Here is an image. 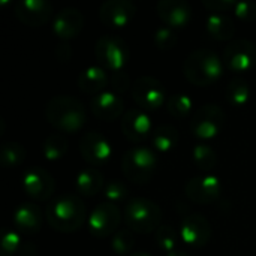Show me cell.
Here are the masks:
<instances>
[{"mask_svg": "<svg viewBox=\"0 0 256 256\" xmlns=\"http://www.w3.org/2000/svg\"><path fill=\"white\" fill-rule=\"evenodd\" d=\"M180 135L172 124H159L152 134L153 147L159 153H168L178 144Z\"/></svg>", "mask_w": 256, "mask_h": 256, "instance_id": "cell-25", "label": "cell"}, {"mask_svg": "<svg viewBox=\"0 0 256 256\" xmlns=\"http://www.w3.org/2000/svg\"><path fill=\"white\" fill-rule=\"evenodd\" d=\"M110 87L117 94L124 93L130 87V78H129V75L124 70L111 74L110 75Z\"/></svg>", "mask_w": 256, "mask_h": 256, "instance_id": "cell-36", "label": "cell"}, {"mask_svg": "<svg viewBox=\"0 0 256 256\" xmlns=\"http://www.w3.org/2000/svg\"><path fill=\"white\" fill-rule=\"evenodd\" d=\"M80 153L90 165H104L112 154L111 142L99 132H87L80 140Z\"/></svg>", "mask_w": 256, "mask_h": 256, "instance_id": "cell-14", "label": "cell"}, {"mask_svg": "<svg viewBox=\"0 0 256 256\" xmlns=\"http://www.w3.org/2000/svg\"><path fill=\"white\" fill-rule=\"evenodd\" d=\"M90 108L98 118L111 122L123 112V99L112 90H105L92 98Z\"/></svg>", "mask_w": 256, "mask_h": 256, "instance_id": "cell-21", "label": "cell"}, {"mask_svg": "<svg viewBox=\"0 0 256 256\" xmlns=\"http://www.w3.org/2000/svg\"><path fill=\"white\" fill-rule=\"evenodd\" d=\"M124 222L132 232H156L162 222V210L150 200L134 198L124 207Z\"/></svg>", "mask_w": 256, "mask_h": 256, "instance_id": "cell-4", "label": "cell"}, {"mask_svg": "<svg viewBox=\"0 0 256 256\" xmlns=\"http://www.w3.org/2000/svg\"><path fill=\"white\" fill-rule=\"evenodd\" d=\"M135 246V237L130 230H120L111 238V249L116 255H128Z\"/></svg>", "mask_w": 256, "mask_h": 256, "instance_id": "cell-32", "label": "cell"}, {"mask_svg": "<svg viewBox=\"0 0 256 256\" xmlns=\"http://www.w3.org/2000/svg\"><path fill=\"white\" fill-rule=\"evenodd\" d=\"M192 159H194V164L198 170L201 171H210L213 170L216 165H218V154L216 152L204 144V142H198L192 148Z\"/></svg>", "mask_w": 256, "mask_h": 256, "instance_id": "cell-27", "label": "cell"}, {"mask_svg": "<svg viewBox=\"0 0 256 256\" xmlns=\"http://www.w3.org/2000/svg\"><path fill=\"white\" fill-rule=\"evenodd\" d=\"M42 212L34 202H22L14 212V226L18 232L33 236L42 228Z\"/></svg>", "mask_w": 256, "mask_h": 256, "instance_id": "cell-20", "label": "cell"}, {"mask_svg": "<svg viewBox=\"0 0 256 256\" xmlns=\"http://www.w3.org/2000/svg\"><path fill=\"white\" fill-rule=\"evenodd\" d=\"M122 166L128 180L136 184H144L152 180L158 170V156L148 147L136 146L124 153Z\"/></svg>", "mask_w": 256, "mask_h": 256, "instance_id": "cell-5", "label": "cell"}, {"mask_svg": "<svg viewBox=\"0 0 256 256\" xmlns=\"http://www.w3.org/2000/svg\"><path fill=\"white\" fill-rule=\"evenodd\" d=\"M166 256H189L188 254H184V252H180V250H176V252H172V254H168Z\"/></svg>", "mask_w": 256, "mask_h": 256, "instance_id": "cell-41", "label": "cell"}, {"mask_svg": "<svg viewBox=\"0 0 256 256\" xmlns=\"http://www.w3.org/2000/svg\"><path fill=\"white\" fill-rule=\"evenodd\" d=\"M16 18L27 26H42L52 15V4L46 0H20L15 8Z\"/></svg>", "mask_w": 256, "mask_h": 256, "instance_id": "cell-17", "label": "cell"}, {"mask_svg": "<svg viewBox=\"0 0 256 256\" xmlns=\"http://www.w3.org/2000/svg\"><path fill=\"white\" fill-rule=\"evenodd\" d=\"M104 196L111 204L123 201L128 196V188L118 180H111L104 188Z\"/></svg>", "mask_w": 256, "mask_h": 256, "instance_id": "cell-35", "label": "cell"}, {"mask_svg": "<svg viewBox=\"0 0 256 256\" xmlns=\"http://www.w3.org/2000/svg\"><path fill=\"white\" fill-rule=\"evenodd\" d=\"M206 28L216 40H231L236 33L234 20L226 14H208L206 18Z\"/></svg>", "mask_w": 256, "mask_h": 256, "instance_id": "cell-23", "label": "cell"}, {"mask_svg": "<svg viewBox=\"0 0 256 256\" xmlns=\"http://www.w3.org/2000/svg\"><path fill=\"white\" fill-rule=\"evenodd\" d=\"M108 86H110V75L106 74L104 68L96 66V64L86 68L78 76L80 90L92 96H96L105 92Z\"/></svg>", "mask_w": 256, "mask_h": 256, "instance_id": "cell-22", "label": "cell"}, {"mask_svg": "<svg viewBox=\"0 0 256 256\" xmlns=\"http://www.w3.org/2000/svg\"><path fill=\"white\" fill-rule=\"evenodd\" d=\"M154 240L158 248L166 255L178 250V234L171 225H160L154 232Z\"/></svg>", "mask_w": 256, "mask_h": 256, "instance_id": "cell-30", "label": "cell"}, {"mask_svg": "<svg viewBox=\"0 0 256 256\" xmlns=\"http://www.w3.org/2000/svg\"><path fill=\"white\" fill-rule=\"evenodd\" d=\"M18 254L21 256H36V248L32 243H24Z\"/></svg>", "mask_w": 256, "mask_h": 256, "instance_id": "cell-40", "label": "cell"}, {"mask_svg": "<svg viewBox=\"0 0 256 256\" xmlns=\"http://www.w3.org/2000/svg\"><path fill=\"white\" fill-rule=\"evenodd\" d=\"M225 124V112L219 105L207 104L195 111L190 120V132L202 141L216 138Z\"/></svg>", "mask_w": 256, "mask_h": 256, "instance_id": "cell-7", "label": "cell"}, {"mask_svg": "<svg viewBox=\"0 0 256 256\" xmlns=\"http://www.w3.org/2000/svg\"><path fill=\"white\" fill-rule=\"evenodd\" d=\"M153 40L159 50H171L177 44V33L174 32V28L168 26H162L154 32Z\"/></svg>", "mask_w": 256, "mask_h": 256, "instance_id": "cell-34", "label": "cell"}, {"mask_svg": "<svg viewBox=\"0 0 256 256\" xmlns=\"http://www.w3.org/2000/svg\"><path fill=\"white\" fill-rule=\"evenodd\" d=\"M236 3L234 0H202V6L212 14H225V10L234 9Z\"/></svg>", "mask_w": 256, "mask_h": 256, "instance_id": "cell-38", "label": "cell"}, {"mask_svg": "<svg viewBox=\"0 0 256 256\" xmlns=\"http://www.w3.org/2000/svg\"><path fill=\"white\" fill-rule=\"evenodd\" d=\"M129 256H152L150 254H147V252H135V254H132V255Z\"/></svg>", "mask_w": 256, "mask_h": 256, "instance_id": "cell-42", "label": "cell"}, {"mask_svg": "<svg viewBox=\"0 0 256 256\" xmlns=\"http://www.w3.org/2000/svg\"><path fill=\"white\" fill-rule=\"evenodd\" d=\"M224 69V60L213 50L207 48H200L190 52L183 64L186 78L198 87L214 84L222 76Z\"/></svg>", "mask_w": 256, "mask_h": 256, "instance_id": "cell-3", "label": "cell"}, {"mask_svg": "<svg viewBox=\"0 0 256 256\" xmlns=\"http://www.w3.org/2000/svg\"><path fill=\"white\" fill-rule=\"evenodd\" d=\"M86 206L76 195L66 194L52 200L46 207V220L58 232H74L86 222Z\"/></svg>", "mask_w": 256, "mask_h": 256, "instance_id": "cell-2", "label": "cell"}, {"mask_svg": "<svg viewBox=\"0 0 256 256\" xmlns=\"http://www.w3.org/2000/svg\"><path fill=\"white\" fill-rule=\"evenodd\" d=\"M234 14L243 21H255L256 3L255 2H237L234 6Z\"/></svg>", "mask_w": 256, "mask_h": 256, "instance_id": "cell-37", "label": "cell"}, {"mask_svg": "<svg viewBox=\"0 0 256 256\" xmlns=\"http://www.w3.org/2000/svg\"><path fill=\"white\" fill-rule=\"evenodd\" d=\"M250 86L244 78L236 76L230 81L228 87H226V100L236 106V108H242L244 105L249 104L250 100Z\"/></svg>", "mask_w": 256, "mask_h": 256, "instance_id": "cell-26", "label": "cell"}, {"mask_svg": "<svg viewBox=\"0 0 256 256\" xmlns=\"http://www.w3.org/2000/svg\"><path fill=\"white\" fill-rule=\"evenodd\" d=\"M22 189L34 201H46L56 190L52 176L40 166H32L22 174Z\"/></svg>", "mask_w": 256, "mask_h": 256, "instance_id": "cell-11", "label": "cell"}, {"mask_svg": "<svg viewBox=\"0 0 256 256\" xmlns=\"http://www.w3.org/2000/svg\"><path fill=\"white\" fill-rule=\"evenodd\" d=\"M94 54L99 66L105 70H110L111 74L123 70L130 57L128 44L114 34H105L99 38L94 46Z\"/></svg>", "mask_w": 256, "mask_h": 256, "instance_id": "cell-6", "label": "cell"}, {"mask_svg": "<svg viewBox=\"0 0 256 256\" xmlns=\"http://www.w3.org/2000/svg\"><path fill=\"white\" fill-rule=\"evenodd\" d=\"M136 12L135 3L129 0H108L99 9L100 21L110 27H124L128 26Z\"/></svg>", "mask_w": 256, "mask_h": 256, "instance_id": "cell-16", "label": "cell"}, {"mask_svg": "<svg viewBox=\"0 0 256 256\" xmlns=\"http://www.w3.org/2000/svg\"><path fill=\"white\" fill-rule=\"evenodd\" d=\"M180 238L190 248H202L210 242L212 226L210 222L198 213L184 216L180 222Z\"/></svg>", "mask_w": 256, "mask_h": 256, "instance_id": "cell-13", "label": "cell"}, {"mask_svg": "<svg viewBox=\"0 0 256 256\" xmlns=\"http://www.w3.org/2000/svg\"><path fill=\"white\" fill-rule=\"evenodd\" d=\"M22 246L21 236L16 231H6L0 240V256H12L20 252Z\"/></svg>", "mask_w": 256, "mask_h": 256, "instance_id": "cell-33", "label": "cell"}, {"mask_svg": "<svg viewBox=\"0 0 256 256\" xmlns=\"http://www.w3.org/2000/svg\"><path fill=\"white\" fill-rule=\"evenodd\" d=\"M132 98L141 110L154 111L166 102V90L159 80L140 76L132 84Z\"/></svg>", "mask_w": 256, "mask_h": 256, "instance_id": "cell-9", "label": "cell"}, {"mask_svg": "<svg viewBox=\"0 0 256 256\" xmlns=\"http://www.w3.org/2000/svg\"><path fill=\"white\" fill-rule=\"evenodd\" d=\"M122 130L123 135L132 142L144 141L150 134H153V123L147 111L141 108L129 110L122 120Z\"/></svg>", "mask_w": 256, "mask_h": 256, "instance_id": "cell-15", "label": "cell"}, {"mask_svg": "<svg viewBox=\"0 0 256 256\" xmlns=\"http://www.w3.org/2000/svg\"><path fill=\"white\" fill-rule=\"evenodd\" d=\"M45 117L57 130L64 134H76L87 122V111L82 102L75 98L54 96L45 106Z\"/></svg>", "mask_w": 256, "mask_h": 256, "instance_id": "cell-1", "label": "cell"}, {"mask_svg": "<svg viewBox=\"0 0 256 256\" xmlns=\"http://www.w3.org/2000/svg\"><path fill=\"white\" fill-rule=\"evenodd\" d=\"M26 159V148L20 142H4L0 147V164L4 168H16Z\"/></svg>", "mask_w": 256, "mask_h": 256, "instance_id": "cell-28", "label": "cell"}, {"mask_svg": "<svg viewBox=\"0 0 256 256\" xmlns=\"http://www.w3.org/2000/svg\"><path fill=\"white\" fill-rule=\"evenodd\" d=\"M82 27H84V16L76 8L62 9L52 21L54 34L63 40H69L78 36Z\"/></svg>", "mask_w": 256, "mask_h": 256, "instance_id": "cell-19", "label": "cell"}, {"mask_svg": "<svg viewBox=\"0 0 256 256\" xmlns=\"http://www.w3.org/2000/svg\"><path fill=\"white\" fill-rule=\"evenodd\" d=\"M159 18L171 28L186 27L192 20V8L184 0H160L156 6Z\"/></svg>", "mask_w": 256, "mask_h": 256, "instance_id": "cell-18", "label": "cell"}, {"mask_svg": "<svg viewBox=\"0 0 256 256\" xmlns=\"http://www.w3.org/2000/svg\"><path fill=\"white\" fill-rule=\"evenodd\" d=\"M66 152H68V141L60 134L50 135L42 146L44 158L50 162H56V160L62 159L66 154Z\"/></svg>", "mask_w": 256, "mask_h": 256, "instance_id": "cell-29", "label": "cell"}, {"mask_svg": "<svg viewBox=\"0 0 256 256\" xmlns=\"http://www.w3.org/2000/svg\"><path fill=\"white\" fill-rule=\"evenodd\" d=\"M120 220H122V213L117 208V206L111 202H102L88 216L87 228L93 237L105 238L112 232H117Z\"/></svg>", "mask_w": 256, "mask_h": 256, "instance_id": "cell-10", "label": "cell"}, {"mask_svg": "<svg viewBox=\"0 0 256 256\" xmlns=\"http://www.w3.org/2000/svg\"><path fill=\"white\" fill-rule=\"evenodd\" d=\"M105 188V180L96 168H84L75 178V189L84 196H94Z\"/></svg>", "mask_w": 256, "mask_h": 256, "instance_id": "cell-24", "label": "cell"}, {"mask_svg": "<svg viewBox=\"0 0 256 256\" xmlns=\"http://www.w3.org/2000/svg\"><path fill=\"white\" fill-rule=\"evenodd\" d=\"M222 60L234 74L248 72L256 64V44L249 39H234L225 46Z\"/></svg>", "mask_w": 256, "mask_h": 256, "instance_id": "cell-8", "label": "cell"}, {"mask_svg": "<svg viewBox=\"0 0 256 256\" xmlns=\"http://www.w3.org/2000/svg\"><path fill=\"white\" fill-rule=\"evenodd\" d=\"M192 106H194V100L186 93H176L170 96L166 100V110L176 118L186 117L192 111Z\"/></svg>", "mask_w": 256, "mask_h": 256, "instance_id": "cell-31", "label": "cell"}, {"mask_svg": "<svg viewBox=\"0 0 256 256\" xmlns=\"http://www.w3.org/2000/svg\"><path fill=\"white\" fill-rule=\"evenodd\" d=\"M186 196L195 204H212L222 194V183L218 176L207 174L190 178L184 186Z\"/></svg>", "mask_w": 256, "mask_h": 256, "instance_id": "cell-12", "label": "cell"}, {"mask_svg": "<svg viewBox=\"0 0 256 256\" xmlns=\"http://www.w3.org/2000/svg\"><path fill=\"white\" fill-rule=\"evenodd\" d=\"M56 54H57L58 60L66 62V60H69V57L72 56V51H70V46H69L68 44H62V45H58V46H57Z\"/></svg>", "mask_w": 256, "mask_h": 256, "instance_id": "cell-39", "label": "cell"}]
</instances>
